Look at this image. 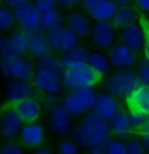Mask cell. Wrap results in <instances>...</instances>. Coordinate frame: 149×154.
Returning <instances> with one entry per match:
<instances>
[{
	"mask_svg": "<svg viewBox=\"0 0 149 154\" xmlns=\"http://www.w3.org/2000/svg\"><path fill=\"white\" fill-rule=\"evenodd\" d=\"M79 124L71 129V137L80 148H102L110 141L109 122L95 114L93 110L82 114Z\"/></svg>",
	"mask_w": 149,
	"mask_h": 154,
	"instance_id": "1",
	"label": "cell"
},
{
	"mask_svg": "<svg viewBox=\"0 0 149 154\" xmlns=\"http://www.w3.org/2000/svg\"><path fill=\"white\" fill-rule=\"evenodd\" d=\"M140 84L141 81L136 69H116V72L107 76L105 81V90L116 98H126Z\"/></svg>",
	"mask_w": 149,
	"mask_h": 154,
	"instance_id": "2",
	"label": "cell"
},
{
	"mask_svg": "<svg viewBox=\"0 0 149 154\" xmlns=\"http://www.w3.org/2000/svg\"><path fill=\"white\" fill-rule=\"evenodd\" d=\"M60 80H62L63 89L68 91L84 86L94 88L101 81V79L95 75V72L86 63L72 68H63L60 72Z\"/></svg>",
	"mask_w": 149,
	"mask_h": 154,
	"instance_id": "3",
	"label": "cell"
},
{
	"mask_svg": "<svg viewBox=\"0 0 149 154\" xmlns=\"http://www.w3.org/2000/svg\"><path fill=\"white\" fill-rule=\"evenodd\" d=\"M36 69V64L25 56L0 55V72L8 80L32 81Z\"/></svg>",
	"mask_w": 149,
	"mask_h": 154,
	"instance_id": "4",
	"label": "cell"
},
{
	"mask_svg": "<svg viewBox=\"0 0 149 154\" xmlns=\"http://www.w3.org/2000/svg\"><path fill=\"white\" fill-rule=\"evenodd\" d=\"M46 35L48 38L51 50L59 54H64L76 47V46H79L80 38L67 25H63L60 28L46 32Z\"/></svg>",
	"mask_w": 149,
	"mask_h": 154,
	"instance_id": "5",
	"label": "cell"
},
{
	"mask_svg": "<svg viewBox=\"0 0 149 154\" xmlns=\"http://www.w3.org/2000/svg\"><path fill=\"white\" fill-rule=\"evenodd\" d=\"M90 39L93 45L99 50H107L116 41V29L111 21H95L92 24Z\"/></svg>",
	"mask_w": 149,
	"mask_h": 154,
	"instance_id": "6",
	"label": "cell"
},
{
	"mask_svg": "<svg viewBox=\"0 0 149 154\" xmlns=\"http://www.w3.org/2000/svg\"><path fill=\"white\" fill-rule=\"evenodd\" d=\"M34 88L43 94H60L63 90L60 73L47 69H36L32 79Z\"/></svg>",
	"mask_w": 149,
	"mask_h": 154,
	"instance_id": "7",
	"label": "cell"
},
{
	"mask_svg": "<svg viewBox=\"0 0 149 154\" xmlns=\"http://www.w3.org/2000/svg\"><path fill=\"white\" fill-rule=\"evenodd\" d=\"M32 38L25 28H20L13 32L11 35L4 39L2 55L7 56H25L29 52V41Z\"/></svg>",
	"mask_w": 149,
	"mask_h": 154,
	"instance_id": "8",
	"label": "cell"
},
{
	"mask_svg": "<svg viewBox=\"0 0 149 154\" xmlns=\"http://www.w3.org/2000/svg\"><path fill=\"white\" fill-rule=\"evenodd\" d=\"M107 57L113 68L115 69H127L133 68L137 64L139 56L135 51L128 48L126 45L120 43H114L107 48Z\"/></svg>",
	"mask_w": 149,
	"mask_h": 154,
	"instance_id": "9",
	"label": "cell"
},
{
	"mask_svg": "<svg viewBox=\"0 0 149 154\" xmlns=\"http://www.w3.org/2000/svg\"><path fill=\"white\" fill-rule=\"evenodd\" d=\"M118 8L114 0H90L84 3V12L92 21H111Z\"/></svg>",
	"mask_w": 149,
	"mask_h": 154,
	"instance_id": "10",
	"label": "cell"
},
{
	"mask_svg": "<svg viewBox=\"0 0 149 154\" xmlns=\"http://www.w3.org/2000/svg\"><path fill=\"white\" fill-rule=\"evenodd\" d=\"M50 127L52 132L58 137H66L71 133L72 129V115L60 105L55 106L50 111Z\"/></svg>",
	"mask_w": 149,
	"mask_h": 154,
	"instance_id": "11",
	"label": "cell"
},
{
	"mask_svg": "<svg viewBox=\"0 0 149 154\" xmlns=\"http://www.w3.org/2000/svg\"><path fill=\"white\" fill-rule=\"evenodd\" d=\"M5 98L11 105L28 97H34L37 89L28 80H9L4 89Z\"/></svg>",
	"mask_w": 149,
	"mask_h": 154,
	"instance_id": "12",
	"label": "cell"
},
{
	"mask_svg": "<svg viewBox=\"0 0 149 154\" xmlns=\"http://www.w3.org/2000/svg\"><path fill=\"white\" fill-rule=\"evenodd\" d=\"M145 41V26L141 24H131L120 29V42L136 54L141 52Z\"/></svg>",
	"mask_w": 149,
	"mask_h": 154,
	"instance_id": "13",
	"label": "cell"
},
{
	"mask_svg": "<svg viewBox=\"0 0 149 154\" xmlns=\"http://www.w3.org/2000/svg\"><path fill=\"white\" fill-rule=\"evenodd\" d=\"M24 122L13 107L7 109L0 116V134L5 140H13L18 136Z\"/></svg>",
	"mask_w": 149,
	"mask_h": 154,
	"instance_id": "14",
	"label": "cell"
},
{
	"mask_svg": "<svg viewBox=\"0 0 149 154\" xmlns=\"http://www.w3.org/2000/svg\"><path fill=\"white\" fill-rule=\"evenodd\" d=\"M92 110L109 122L120 110V105L116 97H114L107 91H102V93H97L94 106Z\"/></svg>",
	"mask_w": 149,
	"mask_h": 154,
	"instance_id": "15",
	"label": "cell"
},
{
	"mask_svg": "<svg viewBox=\"0 0 149 154\" xmlns=\"http://www.w3.org/2000/svg\"><path fill=\"white\" fill-rule=\"evenodd\" d=\"M12 107L14 111L18 114V116L22 119L24 123L29 122H37V119L41 116L42 114V103L38 101L36 97H28L21 101L13 103Z\"/></svg>",
	"mask_w": 149,
	"mask_h": 154,
	"instance_id": "16",
	"label": "cell"
},
{
	"mask_svg": "<svg viewBox=\"0 0 149 154\" xmlns=\"http://www.w3.org/2000/svg\"><path fill=\"white\" fill-rule=\"evenodd\" d=\"M18 137L22 144L28 148H38L45 141V129L37 122L24 123L18 133Z\"/></svg>",
	"mask_w": 149,
	"mask_h": 154,
	"instance_id": "17",
	"label": "cell"
},
{
	"mask_svg": "<svg viewBox=\"0 0 149 154\" xmlns=\"http://www.w3.org/2000/svg\"><path fill=\"white\" fill-rule=\"evenodd\" d=\"M12 11H13L14 21H16V24H18L21 28H30V26L36 25L41 21L42 12L33 3H28V4L14 7V8H12Z\"/></svg>",
	"mask_w": 149,
	"mask_h": 154,
	"instance_id": "18",
	"label": "cell"
},
{
	"mask_svg": "<svg viewBox=\"0 0 149 154\" xmlns=\"http://www.w3.org/2000/svg\"><path fill=\"white\" fill-rule=\"evenodd\" d=\"M66 24L79 38L89 37L92 29V20L85 14V12L73 11L66 17Z\"/></svg>",
	"mask_w": 149,
	"mask_h": 154,
	"instance_id": "19",
	"label": "cell"
},
{
	"mask_svg": "<svg viewBox=\"0 0 149 154\" xmlns=\"http://www.w3.org/2000/svg\"><path fill=\"white\" fill-rule=\"evenodd\" d=\"M137 20H139V11L136 9L135 5L127 4L118 7L111 18V24L115 26L116 30H120L131 24H135Z\"/></svg>",
	"mask_w": 149,
	"mask_h": 154,
	"instance_id": "20",
	"label": "cell"
},
{
	"mask_svg": "<svg viewBox=\"0 0 149 154\" xmlns=\"http://www.w3.org/2000/svg\"><path fill=\"white\" fill-rule=\"evenodd\" d=\"M86 64L93 69L99 79H105L110 75L111 71V64L109 61V57L105 52L102 51H92L88 54V59H86Z\"/></svg>",
	"mask_w": 149,
	"mask_h": 154,
	"instance_id": "21",
	"label": "cell"
},
{
	"mask_svg": "<svg viewBox=\"0 0 149 154\" xmlns=\"http://www.w3.org/2000/svg\"><path fill=\"white\" fill-rule=\"evenodd\" d=\"M109 127L114 134H116L119 138H128L133 132V128L129 124L128 115L126 111H118L114 116L109 120Z\"/></svg>",
	"mask_w": 149,
	"mask_h": 154,
	"instance_id": "22",
	"label": "cell"
},
{
	"mask_svg": "<svg viewBox=\"0 0 149 154\" xmlns=\"http://www.w3.org/2000/svg\"><path fill=\"white\" fill-rule=\"evenodd\" d=\"M88 54H89V51L85 47L76 46L70 51L62 54V56H59L60 65H62V68H72L85 64L88 59Z\"/></svg>",
	"mask_w": 149,
	"mask_h": 154,
	"instance_id": "23",
	"label": "cell"
},
{
	"mask_svg": "<svg viewBox=\"0 0 149 154\" xmlns=\"http://www.w3.org/2000/svg\"><path fill=\"white\" fill-rule=\"evenodd\" d=\"M66 24V16H64L63 11L59 9L58 7L54 9L42 12L41 14V25L43 26L45 32H50L56 28H60Z\"/></svg>",
	"mask_w": 149,
	"mask_h": 154,
	"instance_id": "24",
	"label": "cell"
},
{
	"mask_svg": "<svg viewBox=\"0 0 149 154\" xmlns=\"http://www.w3.org/2000/svg\"><path fill=\"white\" fill-rule=\"evenodd\" d=\"M52 52L51 46H50L48 38L46 35V33L42 34H37V35H33L29 41V52L33 57H42L47 54Z\"/></svg>",
	"mask_w": 149,
	"mask_h": 154,
	"instance_id": "25",
	"label": "cell"
},
{
	"mask_svg": "<svg viewBox=\"0 0 149 154\" xmlns=\"http://www.w3.org/2000/svg\"><path fill=\"white\" fill-rule=\"evenodd\" d=\"M72 95L75 97V99L79 102V105L81 106V109L85 111H90L94 106L95 102V97H97V93H95L93 86H84V88H79V89H75L71 91Z\"/></svg>",
	"mask_w": 149,
	"mask_h": 154,
	"instance_id": "26",
	"label": "cell"
},
{
	"mask_svg": "<svg viewBox=\"0 0 149 154\" xmlns=\"http://www.w3.org/2000/svg\"><path fill=\"white\" fill-rule=\"evenodd\" d=\"M37 69H47V71H54L60 73L62 72V65H60V60L58 56H55L52 52L47 54V55L38 57L37 63H36Z\"/></svg>",
	"mask_w": 149,
	"mask_h": 154,
	"instance_id": "27",
	"label": "cell"
},
{
	"mask_svg": "<svg viewBox=\"0 0 149 154\" xmlns=\"http://www.w3.org/2000/svg\"><path fill=\"white\" fill-rule=\"evenodd\" d=\"M127 115L129 124L133 129H143L149 120V114L143 109H129Z\"/></svg>",
	"mask_w": 149,
	"mask_h": 154,
	"instance_id": "28",
	"label": "cell"
},
{
	"mask_svg": "<svg viewBox=\"0 0 149 154\" xmlns=\"http://www.w3.org/2000/svg\"><path fill=\"white\" fill-rule=\"evenodd\" d=\"M16 25L13 11L8 5L0 4V32H9Z\"/></svg>",
	"mask_w": 149,
	"mask_h": 154,
	"instance_id": "29",
	"label": "cell"
},
{
	"mask_svg": "<svg viewBox=\"0 0 149 154\" xmlns=\"http://www.w3.org/2000/svg\"><path fill=\"white\" fill-rule=\"evenodd\" d=\"M124 145H126V150H127V154H147L145 152L143 144L139 138L136 137H131L129 136L128 138H126Z\"/></svg>",
	"mask_w": 149,
	"mask_h": 154,
	"instance_id": "30",
	"label": "cell"
},
{
	"mask_svg": "<svg viewBox=\"0 0 149 154\" xmlns=\"http://www.w3.org/2000/svg\"><path fill=\"white\" fill-rule=\"evenodd\" d=\"M137 73H139L140 81L144 85H149V59H147L145 56H143L141 59L137 60Z\"/></svg>",
	"mask_w": 149,
	"mask_h": 154,
	"instance_id": "31",
	"label": "cell"
},
{
	"mask_svg": "<svg viewBox=\"0 0 149 154\" xmlns=\"http://www.w3.org/2000/svg\"><path fill=\"white\" fill-rule=\"evenodd\" d=\"M105 154H127L126 145L120 140H110L104 148Z\"/></svg>",
	"mask_w": 149,
	"mask_h": 154,
	"instance_id": "32",
	"label": "cell"
},
{
	"mask_svg": "<svg viewBox=\"0 0 149 154\" xmlns=\"http://www.w3.org/2000/svg\"><path fill=\"white\" fill-rule=\"evenodd\" d=\"M42 103V110H45L46 112H50L55 106H58L62 103L59 98V94H45V98H43V102Z\"/></svg>",
	"mask_w": 149,
	"mask_h": 154,
	"instance_id": "33",
	"label": "cell"
},
{
	"mask_svg": "<svg viewBox=\"0 0 149 154\" xmlns=\"http://www.w3.org/2000/svg\"><path fill=\"white\" fill-rule=\"evenodd\" d=\"M80 146L73 140H63L59 144V153L60 154H79Z\"/></svg>",
	"mask_w": 149,
	"mask_h": 154,
	"instance_id": "34",
	"label": "cell"
},
{
	"mask_svg": "<svg viewBox=\"0 0 149 154\" xmlns=\"http://www.w3.org/2000/svg\"><path fill=\"white\" fill-rule=\"evenodd\" d=\"M0 154H24V150L20 144L9 141L0 148Z\"/></svg>",
	"mask_w": 149,
	"mask_h": 154,
	"instance_id": "35",
	"label": "cell"
},
{
	"mask_svg": "<svg viewBox=\"0 0 149 154\" xmlns=\"http://www.w3.org/2000/svg\"><path fill=\"white\" fill-rule=\"evenodd\" d=\"M32 3L41 11V12H46V11L56 8L55 0H33Z\"/></svg>",
	"mask_w": 149,
	"mask_h": 154,
	"instance_id": "36",
	"label": "cell"
},
{
	"mask_svg": "<svg viewBox=\"0 0 149 154\" xmlns=\"http://www.w3.org/2000/svg\"><path fill=\"white\" fill-rule=\"evenodd\" d=\"M55 3H56V7L67 9V8H72V7L79 5L80 0H55Z\"/></svg>",
	"mask_w": 149,
	"mask_h": 154,
	"instance_id": "37",
	"label": "cell"
},
{
	"mask_svg": "<svg viewBox=\"0 0 149 154\" xmlns=\"http://www.w3.org/2000/svg\"><path fill=\"white\" fill-rule=\"evenodd\" d=\"M143 25L145 26V41H144V46H143V56H145L147 59H149V28L145 25V22L143 21Z\"/></svg>",
	"mask_w": 149,
	"mask_h": 154,
	"instance_id": "38",
	"label": "cell"
},
{
	"mask_svg": "<svg viewBox=\"0 0 149 154\" xmlns=\"http://www.w3.org/2000/svg\"><path fill=\"white\" fill-rule=\"evenodd\" d=\"M132 3H135V7L137 11L143 13L149 12V0H133Z\"/></svg>",
	"mask_w": 149,
	"mask_h": 154,
	"instance_id": "39",
	"label": "cell"
},
{
	"mask_svg": "<svg viewBox=\"0 0 149 154\" xmlns=\"http://www.w3.org/2000/svg\"><path fill=\"white\" fill-rule=\"evenodd\" d=\"M140 136H141V144H143L144 146V149H145V152H148L149 153V131L147 129H141V132H140Z\"/></svg>",
	"mask_w": 149,
	"mask_h": 154,
	"instance_id": "40",
	"label": "cell"
},
{
	"mask_svg": "<svg viewBox=\"0 0 149 154\" xmlns=\"http://www.w3.org/2000/svg\"><path fill=\"white\" fill-rule=\"evenodd\" d=\"M140 109H143L144 111H147L149 114V85H147V88H145V93H144L143 101H141Z\"/></svg>",
	"mask_w": 149,
	"mask_h": 154,
	"instance_id": "41",
	"label": "cell"
},
{
	"mask_svg": "<svg viewBox=\"0 0 149 154\" xmlns=\"http://www.w3.org/2000/svg\"><path fill=\"white\" fill-rule=\"evenodd\" d=\"M33 0H5V4L11 7V8H14V7L22 5V4H28V3H32Z\"/></svg>",
	"mask_w": 149,
	"mask_h": 154,
	"instance_id": "42",
	"label": "cell"
},
{
	"mask_svg": "<svg viewBox=\"0 0 149 154\" xmlns=\"http://www.w3.org/2000/svg\"><path fill=\"white\" fill-rule=\"evenodd\" d=\"M86 154H105V150L102 148H89Z\"/></svg>",
	"mask_w": 149,
	"mask_h": 154,
	"instance_id": "43",
	"label": "cell"
},
{
	"mask_svg": "<svg viewBox=\"0 0 149 154\" xmlns=\"http://www.w3.org/2000/svg\"><path fill=\"white\" fill-rule=\"evenodd\" d=\"M33 154H52V153H51V150H50L48 148H42V149L36 150Z\"/></svg>",
	"mask_w": 149,
	"mask_h": 154,
	"instance_id": "44",
	"label": "cell"
},
{
	"mask_svg": "<svg viewBox=\"0 0 149 154\" xmlns=\"http://www.w3.org/2000/svg\"><path fill=\"white\" fill-rule=\"evenodd\" d=\"M114 2L116 3V5H118V7H120V5L132 4V2H133V0H114Z\"/></svg>",
	"mask_w": 149,
	"mask_h": 154,
	"instance_id": "45",
	"label": "cell"
},
{
	"mask_svg": "<svg viewBox=\"0 0 149 154\" xmlns=\"http://www.w3.org/2000/svg\"><path fill=\"white\" fill-rule=\"evenodd\" d=\"M143 21L145 22V25H147L148 28H149V12H147V13H145V17L143 18Z\"/></svg>",
	"mask_w": 149,
	"mask_h": 154,
	"instance_id": "46",
	"label": "cell"
},
{
	"mask_svg": "<svg viewBox=\"0 0 149 154\" xmlns=\"http://www.w3.org/2000/svg\"><path fill=\"white\" fill-rule=\"evenodd\" d=\"M3 43H4V38L0 35V55H2V50H3Z\"/></svg>",
	"mask_w": 149,
	"mask_h": 154,
	"instance_id": "47",
	"label": "cell"
},
{
	"mask_svg": "<svg viewBox=\"0 0 149 154\" xmlns=\"http://www.w3.org/2000/svg\"><path fill=\"white\" fill-rule=\"evenodd\" d=\"M143 129H147V131H149V120H148V123H147V124H145V127H144Z\"/></svg>",
	"mask_w": 149,
	"mask_h": 154,
	"instance_id": "48",
	"label": "cell"
},
{
	"mask_svg": "<svg viewBox=\"0 0 149 154\" xmlns=\"http://www.w3.org/2000/svg\"><path fill=\"white\" fill-rule=\"evenodd\" d=\"M86 2H90V0H80V3H82V4L84 3H86Z\"/></svg>",
	"mask_w": 149,
	"mask_h": 154,
	"instance_id": "49",
	"label": "cell"
},
{
	"mask_svg": "<svg viewBox=\"0 0 149 154\" xmlns=\"http://www.w3.org/2000/svg\"><path fill=\"white\" fill-rule=\"evenodd\" d=\"M3 2H5V0H3Z\"/></svg>",
	"mask_w": 149,
	"mask_h": 154,
	"instance_id": "50",
	"label": "cell"
}]
</instances>
